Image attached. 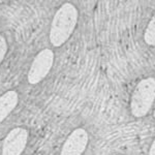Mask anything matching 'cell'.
Segmentation results:
<instances>
[{"label":"cell","mask_w":155,"mask_h":155,"mask_svg":"<svg viewBox=\"0 0 155 155\" xmlns=\"http://www.w3.org/2000/svg\"><path fill=\"white\" fill-rule=\"evenodd\" d=\"M155 101V79L146 78L140 81L132 92L130 113L136 118H142L149 113Z\"/></svg>","instance_id":"7a4b0ae2"},{"label":"cell","mask_w":155,"mask_h":155,"mask_svg":"<svg viewBox=\"0 0 155 155\" xmlns=\"http://www.w3.org/2000/svg\"><path fill=\"white\" fill-rule=\"evenodd\" d=\"M89 143L88 132L84 128H77L64 142L60 155H82Z\"/></svg>","instance_id":"5b68a950"},{"label":"cell","mask_w":155,"mask_h":155,"mask_svg":"<svg viewBox=\"0 0 155 155\" xmlns=\"http://www.w3.org/2000/svg\"><path fill=\"white\" fill-rule=\"evenodd\" d=\"M28 132L22 127L12 129L2 145V155H21L27 145Z\"/></svg>","instance_id":"277c9868"},{"label":"cell","mask_w":155,"mask_h":155,"mask_svg":"<svg viewBox=\"0 0 155 155\" xmlns=\"http://www.w3.org/2000/svg\"><path fill=\"white\" fill-rule=\"evenodd\" d=\"M18 101L19 96L16 91H7L0 96V122L12 113L18 104Z\"/></svg>","instance_id":"8992f818"},{"label":"cell","mask_w":155,"mask_h":155,"mask_svg":"<svg viewBox=\"0 0 155 155\" xmlns=\"http://www.w3.org/2000/svg\"><path fill=\"white\" fill-rule=\"evenodd\" d=\"M7 52V42L2 35H0V63L4 59Z\"/></svg>","instance_id":"ba28073f"},{"label":"cell","mask_w":155,"mask_h":155,"mask_svg":"<svg viewBox=\"0 0 155 155\" xmlns=\"http://www.w3.org/2000/svg\"><path fill=\"white\" fill-rule=\"evenodd\" d=\"M144 41L148 46L155 47V14L149 21L144 32Z\"/></svg>","instance_id":"52a82bcc"},{"label":"cell","mask_w":155,"mask_h":155,"mask_svg":"<svg viewBox=\"0 0 155 155\" xmlns=\"http://www.w3.org/2000/svg\"><path fill=\"white\" fill-rule=\"evenodd\" d=\"M153 117L155 118V106H154V111H153Z\"/></svg>","instance_id":"30bf717a"},{"label":"cell","mask_w":155,"mask_h":155,"mask_svg":"<svg viewBox=\"0 0 155 155\" xmlns=\"http://www.w3.org/2000/svg\"><path fill=\"white\" fill-rule=\"evenodd\" d=\"M54 62V53L52 50L45 49L35 56L28 72V82L32 85L39 83L51 71Z\"/></svg>","instance_id":"3957f363"},{"label":"cell","mask_w":155,"mask_h":155,"mask_svg":"<svg viewBox=\"0 0 155 155\" xmlns=\"http://www.w3.org/2000/svg\"><path fill=\"white\" fill-rule=\"evenodd\" d=\"M148 155H155V139L153 140V142H152L151 146H150Z\"/></svg>","instance_id":"9c48e42d"},{"label":"cell","mask_w":155,"mask_h":155,"mask_svg":"<svg viewBox=\"0 0 155 155\" xmlns=\"http://www.w3.org/2000/svg\"><path fill=\"white\" fill-rule=\"evenodd\" d=\"M77 7L71 3H64L56 12L50 30V41L54 47H60L66 42L74 32L78 22Z\"/></svg>","instance_id":"6da1fadb"},{"label":"cell","mask_w":155,"mask_h":155,"mask_svg":"<svg viewBox=\"0 0 155 155\" xmlns=\"http://www.w3.org/2000/svg\"><path fill=\"white\" fill-rule=\"evenodd\" d=\"M116 155H121V154H116Z\"/></svg>","instance_id":"8fae6325"}]
</instances>
